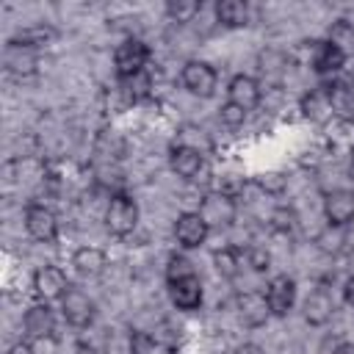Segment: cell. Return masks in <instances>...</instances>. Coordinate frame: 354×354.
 I'll use <instances>...</instances> for the list:
<instances>
[{
	"mask_svg": "<svg viewBox=\"0 0 354 354\" xmlns=\"http://www.w3.org/2000/svg\"><path fill=\"white\" fill-rule=\"evenodd\" d=\"M105 230L116 238H124L130 235L136 227H138V202L130 196V194H111L108 205H105Z\"/></svg>",
	"mask_w": 354,
	"mask_h": 354,
	"instance_id": "6da1fadb",
	"label": "cell"
},
{
	"mask_svg": "<svg viewBox=\"0 0 354 354\" xmlns=\"http://www.w3.org/2000/svg\"><path fill=\"white\" fill-rule=\"evenodd\" d=\"M196 213L205 218V224L210 230H227L238 221V202L227 191H210L202 196Z\"/></svg>",
	"mask_w": 354,
	"mask_h": 354,
	"instance_id": "7a4b0ae2",
	"label": "cell"
},
{
	"mask_svg": "<svg viewBox=\"0 0 354 354\" xmlns=\"http://www.w3.org/2000/svg\"><path fill=\"white\" fill-rule=\"evenodd\" d=\"M61 315H64V321L69 326L88 329L94 324V318H97V304H94V299L86 290H80V288L72 285L64 293V299H61Z\"/></svg>",
	"mask_w": 354,
	"mask_h": 354,
	"instance_id": "3957f363",
	"label": "cell"
},
{
	"mask_svg": "<svg viewBox=\"0 0 354 354\" xmlns=\"http://www.w3.org/2000/svg\"><path fill=\"white\" fill-rule=\"evenodd\" d=\"M147 61H149V47L141 39H124L116 50H113V66H116V77H133L138 72H147Z\"/></svg>",
	"mask_w": 354,
	"mask_h": 354,
	"instance_id": "277c9868",
	"label": "cell"
},
{
	"mask_svg": "<svg viewBox=\"0 0 354 354\" xmlns=\"http://www.w3.org/2000/svg\"><path fill=\"white\" fill-rule=\"evenodd\" d=\"M180 83H183V88H185L188 94L207 100V97L216 94L218 75H216V69H213L207 61H188V64L183 66V72H180Z\"/></svg>",
	"mask_w": 354,
	"mask_h": 354,
	"instance_id": "5b68a950",
	"label": "cell"
},
{
	"mask_svg": "<svg viewBox=\"0 0 354 354\" xmlns=\"http://www.w3.org/2000/svg\"><path fill=\"white\" fill-rule=\"evenodd\" d=\"M266 301L271 307V315L285 318L296 304V279L288 274H277L266 282Z\"/></svg>",
	"mask_w": 354,
	"mask_h": 354,
	"instance_id": "8992f818",
	"label": "cell"
},
{
	"mask_svg": "<svg viewBox=\"0 0 354 354\" xmlns=\"http://www.w3.org/2000/svg\"><path fill=\"white\" fill-rule=\"evenodd\" d=\"M3 66H6V72L11 77H19V80L30 77L39 69V53L25 47V44H19V41H14V39H8L6 47H3Z\"/></svg>",
	"mask_w": 354,
	"mask_h": 354,
	"instance_id": "52a82bcc",
	"label": "cell"
},
{
	"mask_svg": "<svg viewBox=\"0 0 354 354\" xmlns=\"http://www.w3.org/2000/svg\"><path fill=\"white\" fill-rule=\"evenodd\" d=\"M25 230L39 243H53L58 238V216L47 205H28L25 207Z\"/></svg>",
	"mask_w": 354,
	"mask_h": 354,
	"instance_id": "ba28073f",
	"label": "cell"
},
{
	"mask_svg": "<svg viewBox=\"0 0 354 354\" xmlns=\"http://www.w3.org/2000/svg\"><path fill=\"white\" fill-rule=\"evenodd\" d=\"M69 288L72 285H69L64 268H58V266H39L33 271V293L41 301H55V299L61 301Z\"/></svg>",
	"mask_w": 354,
	"mask_h": 354,
	"instance_id": "9c48e42d",
	"label": "cell"
},
{
	"mask_svg": "<svg viewBox=\"0 0 354 354\" xmlns=\"http://www.w3.org/2000/svg\"><path fill=\"white\" fill-rule=\"evenodd\" d=\"M235 313H238V321L246 326V329H260L266 326V321L271 318V307L266 301V293L260 290H246L235 299Z\"/></svg>",
	"mask_w": 354,
	"mask_h": 354,
	"instance_id": "30bf717a",
	"label": "cell"
},
{
	"mask_svg": "<svg viewBox=\"0 0 354 354\" xmlns=\"http://www.w3.org/2000/svg\"><path fill=\"white\" fill-rule=\"evenodd\" d=\"M210 235V227L196 210H183L174 218V238L183 249H199Z\"/></svg>",
	"mask_w": 354,
	"mask_h": 354,
	"instance_id": "8fae6325",
	"label": "cell"
},
{
	"mask_svg": "<svg viewBox=\"0 0 354 354\" xmlns=\"http://www.w3.org/2000/svg\"><path fill=\"white\" fill-rule=\"evenodd\" d=\"M260 100H263V83H260L257 77L241 72V75H235V77L227 83V102L243 108L246 113L254 111V108L260 105Z\"/></svg>",
	"mask_w": 354,
	"mask_h": 354,
	"instance_id": "7c38bea8",
	"label": "cell"
},
{
	"mask_svg": "<svg viewBox=\"0 0 354 354\" xmlns=\"http://www.w3.org/2000/svg\"><path fill=\"white\" fill-rule=\"evenodd\" d=\"M324 218L332 227H348L354 221V191L335 188L324 196Z\"/></svg>",
	"mask_w": 354,
	"mask_h": 354,
	"instance_id": "4fadbf2b",
	"label": "cell"
},
{
	"mask_svg": "<svg viewBox=\"0 0 354 354\" xmlns=\"http://www.w3.org/2000/svg\"><path fill=\"white\" fill-rule=\"evenodd\" d=\"M22 326H25V335L30 340H47V337H53V332H55V313H53V307L47 301L30 304L25 310V315H22Z\"/></svg>",
	"mask_w": 354,
	"mask_h": 354,
	"instance_id": "5bb4252c",
	"label": "cell"
},
{
	"mask_svg": "<svg viewBox=\"0 0 354 354\" xmlns=\"http://www.w3.org/2000/svg\"><path fill=\"white\" fill-rule=\"evenodd\" d=\"M329 94V105H332V116L351 122L354 124V80L351 77H335L326 86Z\"/></svg>",
	"mask_w": 354,
	"mask_h": 354,
	"instance_id": "9a60e30c",
	"label": "cell"
},
{
	"mask_svg": "<svg viewBox=\"0 0 354 354\" xmlns=\"http://www.w3.org/2000/svg\"><path fill=\"white\" fill-rule=\"evenodd\" d=\"M169 299L177 310L183 313H194L202 307V299H205V290H202V279L194 274V277H185V279H177V282H169Z\"/></svg>",
	"mask_w": 354,
	"mask_h": 354,
	"instance_id": "2e32d148",
	"label": "cell"
},
{
	"mask_svg": "<svg viewBox=\"0 0 354 354\" xmlns=\"http://www.w3.org/2000/svg\"><path fill=\"white\" fill-rule=\"evenodd\" d=\"M346 53L337 50L332 41L321 39V41H313V53H310V66L315 75H337L343 66H346Z\"/></svg>",
	"mask_w": 354,
	"mask_h": 354,
	"instance_id": "e0dca14e",
	"label": "cell"
},
{
	"mask_svg": "<svg viewBox=\"0 0 354 354\" xmlns=\"http://www.w3.org/2000/svg\"><path fill=\"white\" fill-rule=\"evenodd\" d=\"M169 166H171V171H174L177 177L194 180V177L202 171L205 158H202V152H199L196 147H191V144H174V147L169 149Z\"/></svg>",
	"mask_w": 354,
	"mask_h": 354,
	"instance_id": "ac0fdd59",
	"label": "cell"
},
{
	"mask_svg": "<svg viewBox=\"0 0 354 354\" xmlns=\"http://www.w3.org/2000/svg\"><path fill=\"white\" fill-rule=\"evenodd\" d=\"M301 313H304V321H307L310 326H324V324H329L332 315H335V296H332L326 288H315V290L304 299Z\"/></svg>",
	"mask_w": 354,
	"mask_h": 354,
	"instance_id": "d6986e66",
	"label": "cell"
},
{
	"mask_svg": "<svg viewBox=\"0 0 354 354\" xmlns=\"http://www.w3.org/2000/svg\"><path fill=\"white\" fill-rule=\"evenodd\" d=\"M72 268L80 274V277H100L105 268H108V254L100 249V246H80L75 249L72 254Z\"/></svg>",
	"mask_w": 354,
	"mask_h": 354,
	"instance_id": "ffe728a7",
	"label": "cell"
},
{
	"mask_svg": "<svg viewBox=\"0 0 354 354\" xmlns=\"http://www.w3.org/2000/svg\"><path fill=\"white\" fill-rule=\"evenodd\" d=\"M299 111H301V116L310 119V122H326V119L332 116V105H329L326 88L318 86V88H310L307 94H301Z\"/></svg>",
	"mask_w": 354,
	"mask_h": 354,
	"instance_id": "44dd1931",
	"label": "cell"
},
{
	"mask_svg": "<svg viewBox=\"0 0 354 354\" xmlns=\"http://www.w3.org/2000/svg\"><path fill=\"white\" fill-rule=\"evenodd\" d=\"M11 39L39 53V50H44V47H50V44H53V41L58 39V30H55L53 25H44V22H39V25H28V28H22V30H17V33H14Z\"/></svg>",
	"mask_w": 354,
	"mask_h": 354,
	"instance_id": "7402d4cb",
	"label": "cell"
},
{
	"mask_svg": "<svg viewBox=\"0 0 354 354\" xmlns=\"http://www.w3.org/2000/svg\"><path fill=\"white\" fill-rule=\"evenodd\" d=\"M257 72L266 83H282L288 72V55L282 50H263L257 55Z\"/></svg>",
	"mask_w": 354,
	"mask_h": 354,
	"instance_id": "603a6c76",
	"label": "cell"
},
{
	"mask_svg": "<svg viewBox=\"0 0 354 354\" xmlns=\"http://www.w3.org/2000/svg\"><path fill=\"white\" fill-rule=\"evenodd\" d=\"M216 19L224 28H243L249 25V6L243 0H221L216 3Z\"/></svg>",
	"mask_w": 354,
	"mask_h": 354,
	"instance_id": "cb8c5ba5",
	"label": "cell"
},
{
	"mask_svg": "<svg viewBox=\"0 0 354 354\" xmlns=\"http://www.w3.org/2000/svg\"><path fill=\"white\" fill-rule=\"evenodd\" d=\"M213 268L221 279H235L241 271V249L238 246H221L213 252Z\"/></svg>",
	"mask_w": 354,
	"mask_h": 354,
	"instance_id": "d4e9b609",
	"label": "cell"
},
{
	"mask_svg": "<svg viewBox=\"0 0 354 354\" xmlns=\"http://www.w3.org/2000/svg\"><path fill=\"white\" fill-rule=\"evenodd\" d=\"M343 243H346V227H332V224H326L318 235H315V246H318V252H324V254H340L343 252Z\"/></svg>",
	"mask_w": 354,
	"mask_h": 354,
	"instance_id": "484cf974",
	"label": "cell"
},
{
	"mask_svg": "<svg viewBox=\"0 0 354 354\" xmlns=\"http://www.w3.org/2000/svg\"><path fill=\"white\" fill-rule=\"evenodd\" d=\"M326 41H332L337 50H343L346 55L354 53V25L348 19H335L326 30Z\"/></svg>",
	"mask_w": 354,
	"mask_h": 354,
	"instance_id": "4316f807",
	"label": "cell"
},
{
	"mask_svg": "<svg viewBox=\"0 0 354 354\" xmlns=\"http://www.w3.org/2000/svg\"><path fill=\"white\" fill-rule=\"evenodd\" d=\"M119 83H122V91H124V97H127L130 102L147 100V97H149V88H152V80H149L147 72H138V75L124 77V80H119Z\"/></svg>",
	"mask_w": 354,
	"mask_h": 354,
	"instance_id": "83f0119b",
	"label": "cell"
},
{
	"mask_svg": "<svg viewBox=\"0 0 354 354\" xmlns=\"http://www.w3.org/2000/svg\"><path fill=\"white\" fill-rule=\"evenodd\" d=\"M163 274H166V285H169V282H177V279L194 277L196 271H194V263H191L185 254L171 252V254L166 257V268H163Z\"/></svg>",
	"mask_w": 354,
	"mask_h": 354,
	"instance_id": "f1b7e54d",
	"label": "cell"
},
{
	"mask_svg": "<svg viewBox=\"0 0 354 354\" xmlns=\"http://www.w3.org/2000/svg\"><path fill=\"white\" fill-rule=\"evenodd\" d=\"M199 3L196 0H169L166 6H163V11H166V17L171 19V22H191L196 14H199Z\"/></svg>",
	"mask_w": 354,
	"mask_h": 354,
	"instance_id": "f546056e",
	"label": "cell"
},
{
	"mask_svg": "<svg viewBox=\"0 0 354 354\" xmlns=\"http://www.w3.org/2000/svg\"><path fill=\"white\" fill-rule=\"evenodd\" d=\"M130 354H160V343L149 332H133L130 335Z\"/></svg>",
	"mask_w": 354,
	"mask_h": 354,
	"instance_id": "4dcf8cb0",
	"label": "cell"
},
{
	"mask_svg": "<svg viewBox=\"0 0 354 354\" xmlns=\"http://www.w3.org/2000/svg\"><path fill=\"white\" fill-rule=\"evenodd\" d=\"M246 263H249L252 271L266 274V271L271 268V252H268L266 246H249V249H246Z\"/></svg>",
	"mask_w": 354,
	"mask_h": 354,
	"instance_id": "1f68e13d",
	"label": "cell"
},
{
	"mask_svg": "<svg viewBox=\"0 0 354 354\" xmlns=\"http://www.w3.org/2000/svg\"><path fill=\"white\" fill-rule=\"evenodd\" d=\"M296 210L293 207H277L274 213H271V227L277 230V232H290L293 227H296Z\"/></svg>",
	"mask_w": 354,
	"mask_h": 354,
	"instance_id": "d6a6232c",
	"label": "cell"
},
{
	"mask_svg": "<svg viewBox=\"0 0 354 354\" xmlns=\"http://www.w3.org/2000/svg\"><path fill=\"white\" fill-rule=\"evenodd\" d=\"M246 111L243 108H238V105H232V102H224L221 108H218V119H221V124H227V127H241L243 122H246Z\"/></svg>",
	"mask_w": 354,
	"mask_h": 354,
	"instance_id": "836d02e7",
	"label": "cell"
},
{
	"mask_svg": "<svg viewBox=\"0 0 354 354\" xmlns=\"http://www.w3.org/2000/svg\"><path fill=\"white\" fill-rule=\"evenodd\" d=\"M257 185H260L266 194H279V191L285 188V177H282L279 171H268V174H260Z\"/></svg>",
	"mask_w": 354,
	"mask_h": 354,
	"instance_id": "e575fe53",
	"label": "cell"
},
{
	"mask_svg": "<svg viewBox=\"0 0 354 354\" xmlns=\"http://www.w3.org/2000/svg\"><path fill=\"white\" fill-rule=\"evenodd\" d=\"M6 354H36V348H33V343H30V340H17Z\"/></svg>",
	"mask_w": 354,
	"mask_h": 354,
	"instance_id": "d590c367",
	"label": "cell"
},
{
	"mask_svg": "<svg viewBox=\"0 0 354 354\" xmlns=\"http://www.w3.org/2000/svg\"><path fill=\"white\" fill-rule=\"evenodd\" d=\"M343 301H346V304L354 310V274H351V277L343 282Z\"/></svg>",
	"mask_w": 354,
	"mask_h": 354,
	"instance_id": "8d00e7d4",
	"label": "cell"
},
{
	"mask_svg": "<svg viewBox=\"0 0 354 354\" xmlns=\"http://www.w3.org/2000/svg\"><path fill=\"white\" fill-rule=\"evenodd\" d=\"M232 354H266V351H263V346H257V343H241V346H235Z\"/></svg>",
	"mask_w": 354,
	"mask_h": 354,
	"instance_id": "74e56055",
	"label": "cell"
},
{
	"mask_svg": "<svg viewBox=\"0 0 354 354\" xmlns=\"http://www.w3.org/2000/svg\"><path fill=\"white\" fill-rule=\"evenodd\" d=\"M332 354H354V343L343 340V343H337V346L332 348Z\"/></svg>",
	"mask_w": 354,
	"mask_h": 354,
	"instance_id": "f35d334b",
	"label": "cell"
}]
</instances>
